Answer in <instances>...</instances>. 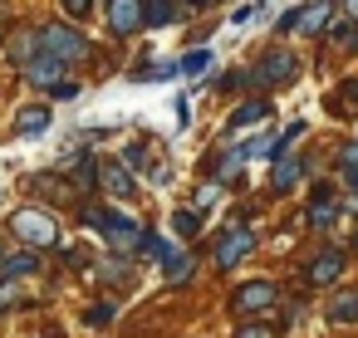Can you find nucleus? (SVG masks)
Masks as SVG:
<instances>
[{
  "mask_svg": "<svg viewBox=\"0 0 358 338\" xmlns=\"http://www.w3.org/2000/svg\"><path fill=\"white\" fill-rule=\"evenodd\" d=\"M84 221H89L113 250H138V245H143V230H138L133 216H118V211H99V206H94V211H84Z\"/></svg>",
  "mask_w": 358,
  "mask_h": 338,
  "instance_id": "f257e3e1",
  "label": "nucleus"
},
{
  "mask_svg": "<svg viewBox=\"0 0 358 338\" xmlns=\"http://www.w3.org/2000/svg\"><path fill=\"white\" fill-rule=\"evenodd\" d=\"M294 74H299V59H294L289 50H270V54H260V64L245 74V84H255V89H280V84H294Z\"/></svg>",
  "mask_w": 358,
  "mask_h": 338,
  "instance_id": "f03ea898",
  "label": "nucleus"
},
{
  "mask_svg": "<svg viewBox=\"0 0 358 338\" xmlns=\"http://www.w3.org/2000/svg\"><path fill=\"white\" fill-rule=\"evenodd\" d=\"M329 20H334V0H314V6H304V10H285L275 30L280 35H319Z\"/></svg>",
  "mask_w": 358,
  "mask_h": 338,
  "instance_id": "7ed1b4c3",
  "label": "nucleus"
},
{
  "mask_svg": "<svg viewBox=\"0 0 358 338\" xmlns=\"http://www.w3.org/2000/svg\"><path fill=\"white\" fill-rule=\"evenodd\" d=\"M40 54H55V59H84L89 54V40L79 35V30H69V25H45L40 30Z\"/></svg>",
  "mask_w": 358,
  "mask_h": 338,
  "instance_id": "20e7f679",
  "label": "nucleus"
},
{
  "mask_svg": "<svg viewBox=\"0 0 358 338\" xmlns=\"http://www.w3.org/2000/svg\"><path fill=\"white\" fill-rule=\"evenodd\" d=\"M10 226H15V235L25 240V245H55L59 240V226H55V216H45V211H15L10 216Z\"/></svg>",
  "mask_w": 358,
  "mask_h": 338,
  "instance_id": "39448f33",
  "label": "nucleus"
},
{
  "mask_svg": "<svg viewBox=\"0 0 358 338\" xmlns=\"http://www.w3.org/2000/svg\"><path fill=\"white\" fill-rule=\"evenodd\" d=\"M250 250H255V230H250V226H231V230L216 240V265L231 270V265H241Z\"/></svg>",
  "mask_w": 358,
  "mask_h": 338,
  "instance_id": "423d86ee",
  "label": "nucleus"
},
{
  "mask_svg": "<svg viewBox=\"0 0 358 338\" xmlns=\"http://www.w3.org/2000/svg\"><path fill=\"white\" fill-rule=\"evenodd\" d=\"M103 6H108V30L118 40H128V35L143 30V0H103Z\"/></svg>",
  "mask_w": 358,
  "mask_h": 338,
  "instance_id": "0eeeda50",
  "label": "nucleus"
},
{
  "mask_svg": "<svg viewBox=\"0 0 358 338\" xmlns=\"http://www.w3.org/2000/svg\"><path fill=\"white\" fill-rule=\"evenodd\" d=\"M275 299H280V289H275L270 279H250V284L236 289V309H241V314H265Z\"/></svg>",
  "mask_w": 358,
  "mask_h": 338,
  "instance_id": "6e6552de",
  "label": "nucleus"
},
{
  "mask_svg": "<svg viewBox=\"0 0 358 338\" xmlns=\"http://www.w3.org/2000/svg\"><path fill=\"white\" fill-rule=\"evenodd\" d=\"M99 182H103V191L118 196V201H128V196L138 191V182H133V172H128L123 162H103V167H99Z\"/></svg>",
  "mask_w": 358,
  "mask_h": 338,
  "instance_id": "1a4fd4ad",
  "label": "nucleus"
},
{
  "mask_svg": "<svg viewBox=\"0 0 358 338\" xmlns=\"http://www.w3.org/2000/svg\"><path fill=\"white\" fill-rule=\"evenodd\" d=\"M25 79L40 84V89H55V84L64 79V59H55V54H35V59L25 64Z\"/></svg>",
  "mask_w": 358,
  "mask_h": 338,
  "instance_id": "9d476101",
  "label": "nucleus"
},
{
  "mask_svg": "<svg viewBox=\"0 0 358 338\" xmlns=\"http://www.w3.org/2000/svg\"><path fill=\"white\" fill-rule=\"evenodd\" d=\"M265 118H270V103H265V98H245V103L231 113L226 133H241V128H250V123H265Z\"/></svg>",
  "mask_w": 358,
  "mask_h": 338,
  "instance_id": "9b49d317",
  "label": "nucleus"
},
{
  "mask_svg": "<svg viewBox=\"0 0 358 338\" xmlns=\"http://www.w3.org/2000/svg\"><path fill=\"white\" fill-rule=\"evenodd\" d=\"M324 103H329V113H334V118H353V113H358V79L338 84V89L324 98Z\"/></svg>",
  "mask_w": 358,
  "mask_h": 338,
  "instance_id": "f8f14e48",
  "label": "nucleus"
},
{
  "mask_svg": "<svg viewBox=\"0 0 358 338\" xmlns=\"http://www.w3.org/2000/svg\"><path fill=\"white\" fill-rule=\"evenodd\" d=\"M299 177H304V162H299L294 152H289V157L280 152V157H275V177H270V186H275V191H289Z\"/></svg>",
  "mask_w": 358,
  "mask_h": 338,
  "instance_id": "ddd939ff",
  "label": "nucleus"
},
{
  "mask_svg": "<svg viewBox=\"0 0 358 338\" xmlns=\"http://www.w3.org/2000/svg\"><path fill=\"white\" fill-rule=\"evenodd\" d=\"M338 274H343V255H338V250L314 255V265H309V279H314V284H334Z\"/></svg>",
  "mask_w": 358,
  "mask_h": 338,
  "instance_id": "4468645a",
  "label": "nucleus"
},
{
  "mask_svg": "<svg viewBox=\"0 0 358 338\" xmlns=\"http://www.w3.org/2000/svg\"><path fill=\"white\" fill-rule=\"evenodd\" d=\"M329 323H358V289H343L329 299Z\"/></svg>",
  "mask_w": 358,
  "mask_h": 338,
  "instance_id": "2eb2a0df",
  "label": "nucleus"
},
{
  "mask_svg": "<svg viewBox=\"0 0 358 338\" xmlns=\"http://www.w3.org/2000/svg\"><path fill=\"white\" fill-rule=\"evenodd\" d=\"M50 128V108L45 103H30V108H20V118H15V133L20 138H30V133H45Z\"/></svg>",
  "mask_w": 358,
  "mask_h": 338,
  "instance_id": "dca6fc26",
  "label": "nucleus"
},
{
  "mask_svg": "<svg viewBox=\"0 0 358 338\" xmlns=\"http://www.w3.org/2000/svg\"><path fill=\"white\" fill-rule=\"evenodd\" d=\"M334 211H338L334 186H319V191H314V201H309V226H329V221H334Z\"/></svg>",
  "mask_w": 358,
  "mask_h": 338,
  "instance_id": "f3484780",
  "label": "nucleus"
},
{
  "mask_svg": "<svg viewBox=\"0 0 358 338\" xmlns=\"http://www.w3.org/2000/svg\"><path fill=\"white\" fill-rule=\"evenodd\" d=\"M172 15H177V0H143V25L162 30V25H167Z\"/></svg>",
  "mask_w": 358,
  "mask_h": 338,
  "instance_id": "a211bd4d",
  "label": "nucleus"
},
{
  "mask_svg": "<svg viewBox=\"0 0 358 338\" xmlns=\"http://www.w3.org/2000/svg\"><path fill=\"white\" fill-rule=\"evenodd\" d=\"M35 265H40L35 255H10V260H6V270H0V274H6V279H20V274H35Z\"/></svg>",
  "mask_w": 358,
  "mask_h": 338,
  "instance_id": "6ab92c4d",
  "label": "nucleus"
},
{
  "mask_svg": "<svg viewBox=\"0 0 358 338\" xmlns=\"http://www.w3.org/2000/svg\"><path fill=\"white\" fill-rule=\"evenodd\" d=\"M35 50H40V35H15V40H10V54H15L20 64H30Z\"/></svg>",
  "mask_w": 358,
  "mask_h": 338,
  "instance_id": "aec40b11",
  "label": "nucleus"
},
{
  "mask_svg": "<svg viewBox=\"0 0 358 338\" xmlns=\"http://www.w3.org/2000/svg\"><path fill=\"white\" fill-rule=\"evenodd\" d=\"M206 64H211V50H192V54H187V59L177 64V74H187V79H196V74H201Z\"/></svg>",
  "mask_w": 358,
  "mask_h": 338,
  "instance_id": "412c9836",
  "label": "nucleus"
},
{
  "mask_svg": "<svg viewBox=\"0 0 358 338\" xmlns=\"http://www.w3.org/2000/svg\"><path fill=\"white\" fill-rule=\"evenodd\" d=\"M162 265H167V279H172V284H182V279L192 274V260H187V255H167Z\"/></svg>",
  "mask_w": 358,
  "mask_h": 338,
  "instance_id": "4be33fe9",
  "label": "nucleus"
},
{
  "mask_svg": "<svg viewBox=\"0 0 358 338\" xmlns=\"http://www.w3.org/2000/svg\"><path fill=\"white\" fill-rule=\"evenodd\" d=\"M221 201V182H206L201 191H196V211H206V206H216Z\"/></svg>",
  "mask_w": 358,
  "mask_h": 338,
  "instance_id": "5701e85b",
  "label": "nucleus"
},
{
  "mask_svg": "<svg viewBox=\"0 0 358 338\" xmlns=\"http://www.w3.org/2000/svg\"><path fill=\"white\" fill-rule=\"evenodd\" d=\"M172 230L177 235H196V211H177L172 216Z\"/></svg>",
  "mask_w": 358,
  "mask_h": 338,
  "instance_id": "b1692460",
  "label": "nucleus"
},
{
  "mask_svg": "<svg viewBox=\"0 0 358 338\" xmlns=\"http://www.w3.org/2000/svg\"><path fill=\"white\" fill-rule=\"evenodd\" d=\"M20 299V279H6V274H0V309H10Z\"/></svg>",
  "mask_w": 358,
  "mask_h": 338,
  "instance_id": "393cba45",
  "label": "nucleus"
},
{
  "mask_svg": "<svg viewBox=\"0 0 358 338\" xmlns=\"http://www.w3.org/2000/svg\"><path fill=\"white\" fill-rule=\"evenodd\" d=\"M338 167H343V172H348V177H358V142H353V147H343V152H338Z\"/></svg>",
  "mask_w": 358,
  "mask_h": 338,
  "instance_id": "a878e982",
  "label": "nucleus"
},
{
  "mask_svg": "<svg viewBox=\"0 0 358 338\" xmlns=\"http://www.w3.org/2000/svg\"><path fill=\"white\" fill-rule=\"evenodd\" d=\"M59 6H64V10H69L74 20H84V15L94 10V0H59Z\"/></svg>",
  "mask_w": 358,
  "mask_h": 338,
  "instance_id": "bb28decb",
  "label": "nucleus"
},
{
  "mask_svg": "<svg viewBox=\"0 0 358 338\" xmlns=\"http://www.w3.org/2000/svg\"><path fill=\"white\" fill-rule=\"evenodd\" d=\"M84 318H89V323H108V318H113V304H99V309H89Z\"/></svg>",
  "mask_w": 358,
  "mask_h": 338,
  "instance_id": "cd10ccee",
  "label": "nucleus"
},
{
  "mask_svg": "<svg viewBox=\"0 0 358 338\" xmlns=\"http://www.w3.org/2000/svg\"><path fill=\"white\" fill-rule=\"evenodd\" d=\"M236 338H270V328H265V323H245Z\"/></svg>",
  "mask_w": 358,
  "mask_h": 338,
  "instance_id": "c85d7f7f",
  "label": "nucleus"
},
{
  "mask_svg": "<svg viewBox=\"0 0 358 338\" xmlns=\"http://www.w3.org/2000/svg\"><path fill=\"white\" fill-rule=\"evenodd\" d=\"M74 94H79V84H69V79L55 84V98H74Z\"/></svg>",
  "mask_w": 358,
  "mask_h": 338,
  "instance_id": "c756f323",
  "label": "nucleus"
},
{
  "mask_svg": "<svg viewBox=\"0 0 358 338\" xmlns=\"http://www.w3.org/2000/svg\"><path fill=\"white\" fill-rule=\"evenodd\" d=\"M338 6H343L348 15H358V0H338Z\"/></svg>",
  "mask_w": 358,
  "mask_h": 338,
  "instance_id": "7c9ffc66",
  "label": "nucleus"
},
{
  "mask_svg": "<svg viewBox=\"0 0 358 338\" xmlns=\"http://www.w3.org/2000/svg\"><path fill=\"white\" fill-rule=\"evenodd\" d=\"M353 196H358V177H353Z\"/></svg>",
  "mask_w": 358,
  "mask_h": 338,
  "instance_id": "2f4dec72",
  "label": "nucleus"
}]
</instances>
